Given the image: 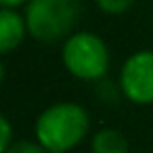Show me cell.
Listing matches in <instances>:
<instances>
[{"label":"cell","mask_w":153,"mask_h":153,"mask_svg":"<svg viewBox=\"0 0 153 153\" xmlns=\"http://www.w3.org/2000/svg\"><path fill=\"white\" fill-rule=\"evenodd\" d=\"M27 2H30V0H0V7H2V9H15V11H19L21 7L25 9Z\"/></svg>","instance_id":"cell-11"},{"label":"cell","mask_w":153,"mask_h":153,"mask_svg":"<svg viewBox=\"0 0 153 153\" xmlns=\"http://www.w3.org/2000/svg\"><path fill=\"white\" fill-rule=\"evenodd\" d=\"M61 63L69 76L82 82H101L107 78L111 67V53L107 42L88 30L74 32L63 40Z\"/></svg>","instance_id":"cell-3"},{"label":"cell","mask_w":153,"mask_h":153,"mask_svg":"<svg viewBox=\"0 0 153 153\" xmlns=\"http://www.w3.org/2000/svg\"><path fill=\"white\" fill-rule=\"evenodd\" d=\"M4 153H48L38 140H27V138H23V140H15Z\"/></svg>","instance_id":"cell-9"},{"label":"cell","mask_w":153,"mask_h":153,"mask_svg":"<svg viewBox=\"0 0 153 153\" xmlns=\"http://www.w3.org/2000/svg\"><path fill=\"white\" fill-rule=\"evenodd\" d=\"M136 0H94V4L101 13L109 15V17H117V15H124L128 13L132 7H134Z\"/></svg>","instance_id":"cell-7"},{"label":"cell","mask_w":153,"mask_h":153,"mask_svg":"<svg viewBox=\"0 0 153 153\" xmlns=\"http://www.w3.org/2000/svg\"><path fill=\"white\" fill-rule=\"evenodd\" d=\"M17 138L13 136V126H11V120L7 115L0 117V153H4Z\"/></svg>","instance_id":"cell-10"},{"label":"cell","mask_w":153,"mask_h":153,"mask_svg":"<svg viewBox=\"0 0 153 153\" xmlns=\"http://www.w3.org/2000/svg\"><path fill=\"white\" fill-rule=\"evenodd\" d=\"M90 132V115L84 105L59 101L40 111L34 122V136L46 151L69 153Z\"/></svg>","instance_id":"cell-1"},{"label":"cell","mask_w":153,"mask_h":153,"mask_svg":"<svg viewBox=\"0 0 153 153\" xmlns=\"http://www.w3.org/2000/svg\"><path fill=\"white\" fill-rule=\"evenodd\" d=\"M48 153H63V151H48Z\"/></svg>","instance_id":"cell-12"},{"label":"cell","mask_w":153,"mask_h":153,"mask_svg":"<svg viewBox=\"0 0 153 153\" xmlns=\"http://www.w3.org/2000/svg\"><path fill=\"white\" fill-rule=\"evenodd\" d=\"M97 94H99L101 101H105V103H115V101L122 97V90H120V84L101 80V82H97Z\"/></svg>","instance_id":"cell-8"},{"label":"cell","mask_w":153,"mask_h":153,"mask_svg":"<svg viewBox=\"0 0 153 153\" xmlns=\"http://www.w3.org/2000/svg\"><path fill=\"white\" fill-rule=\"evenodd\" d=\"M23 15L34 40L55 44L74 34L82 15V0H30Z\"/></svg>","instance_id":"cell-2"},{"label":"cell","mask_w":153,"mask_h":153,"mask_svg":"<svg viewBox=\"0 0 153 153\" xmlns=\"http://www.w3.org/2000/svg\"><path fill=\"white\" fill-rule=\"evenodd\" d=\"M117 84L122 97L132 105H153V51H136L128 55L120 67Z\"/></svg>","instance_id":"cell-4"},{"label":"cell","mask_w":153,"mask_h":153,"mask_svg":"<svg viewBox=\"0 0 153 153\" xmlns=\"http://www.w3.org/2000/svg\"><path fill=\"white\" fill-rule=\"evenodd\" d=\"M30 36L25 15L15 9H0V53L11 55Z\"/></svg>","instance_id":"cell-5"},{"label":"cell","mask_w":153,"mask_h":153,"mask_svg":"<svg viewBox=\"0 0 153 153\" xmlns=\"http://www.w3.org/2000/svg\"><path fill=\"white\" fill-rule=\"evenodd\" d=\"M130 145L122 130L117 128H99L90 136V153H128Z\"/></svg>","instance_id":"cell-6"}]
</instances>
